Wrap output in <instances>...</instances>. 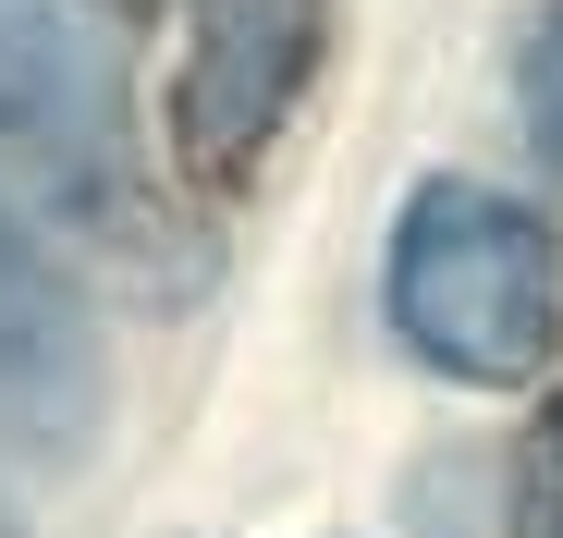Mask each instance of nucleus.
I'll return each instance as SVG.
<instances>
[{
    "instance_id": "f257e3e1",
    "label": "nucleus",
    "mask_w": 563,
    "mask_h": 538,
    "mask_svg": "<svg viewBox=\"0 0 563 538\" xmlns=\"http://www.w3.org/2000/svg\"><path fill=\"white\" fill-rule=\"evenodd\" d=\"M0 184L25 197L37 233H74L135 282L184 294V221L123 123L111 0H0Z\"/></svg>"
},
{
    "instance_id": "f03ea898",
    "label": "nucleus",
    "mask_w": 563,
    "mask_h": 538,
    "mask_svg": "<svg viewBox=\"0 0 563 538\" xmlns=\"http://www.w3.org/2000/svg\"><path fill=\"white\" fill-rule=\"evenodd\" d=\"M393 330L441 380H527L563 330L551 233L490 184H417L393 233Z\"/></svg>"
},
{
    "instance_id": "7ed1b4c3",
    "label": "nucleus",
    "mask_w": 563,
    "mask_h": 538,
    "mask_svg": "<svg viewBox=\"0 0 563 538\" xmlns=\"http://www.w3.org/2000/svg\"><path fill=\"white\" fill-rule=\"evenodd\" d=\"M319 61V0H172V171L197 197L245 184L295 123Z\"/></svg>"
},
{
    "instance_id": "20e7f679",
    "label": "nucleus",
    "mask_w": 563,
    "mask_h": 538,
    "mask_svg": "<svg viewBox=\"0 0 563 538\" xmlns=\"http://www.w3.org/2000/svg\"><path fill=\"white\" fill-rule=\"evenodd\" d=\"M515 99H527V147L563 171V0L515 37Z\"/></svg>"
},
{
    "instance_id": "39448f33",
    "label": "nucleus",
    "mask_w": 563,
    "mask_h": 538,
    "mask_svg": "<svg viewBox=\"0 0 563 538\" xmlns=\"http://www.w3.org/2000/svg\"><path fill=\"white\" fill-rule=\"evenodd\" d=\"M515 538H563V392L539 404L527 453H515Z\"/></svg>"
},
{
    "instance_id": "423d86ee",
    "label": "nucleus",
    "mask_w": 563,
    "mask_h": 538,
    "mask_svg": "<svg viewBox=\"0 0 563 538\" xmlns=\"http://www.w3.org/2000/svg\"><path fill=\"white\" fill-rule=\"evenodd\" d=\"M0 538H25V526H13V502H0Z\"/></svg>"
}]
</instances>
